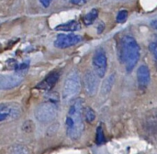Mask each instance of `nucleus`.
I'll list each match as a JSON object with an SVG mask.
<instances>
[{"instance_id": "10", "label": "nucleus", "mask_w": 157, "mask_h": 154, "mask_svg": "<svg viewBox=\"0 0 157 154\" xmlns=\"http://www.w3.org/2000/svg\"><path fill=\"white\" fill-rule=\"evenodd\" d=\"M61 76V72L60 71H53L50 73L42 81H40L36 88L39 90H43V91H50L52 90L54 85L57 84Z\"/></svg>"}, {"instance_id": "19", "label": "nucleus", "mask_w": 157, "mask_h": 154, "mask_svg": "<svg viewBox=\"0 0 157 154\" xmlns=\"http://www.w3.org/2000/svg\"><path fill=\"white\" fill-rule=\"evenodd\" d=\"M39 1L43 7H49L52 3V0H39Z\"/></svg>"}, {"instance_id": "14", "label": "nucleus", "mask_w": 157, "mask_h": 154, "mask_svg": "<svg viewBox=\"0 0 157 154\" xmlns=\"http://www.w3.org/2000/svg\"><path fill=\"white\" fill-rule=\"evenodd\" d=\"M84 118L88 123H93L96 119V114L95 111L91 107H86L84 109Z\"/></svg>"}, {"instance_id": "20", "label": "nucleus", "mask_w": 157, "mask_h": 154, "mask_svg": "<svg viewBox=\"0 0 157 154\" xmlns=\"http://www.w3.org/2000/svg\"><path fill=\"white\" fill-rule=\"evenodd\" d=\"M153 26H154V28H155L157 30V20H155V21H154V22H153Z\"/></svg>"}, {"instance_id": "11", "label": "nucleus", "mask_w": 157, "mask_h": 154, "mask_svg": "<svg viewBox=\"0 0 157 154\" xmlns=\"http://www.w3.org/2000/svg\"><path fill=\"white\" fill-rule=\"evenodd\" d=\"M137 82L139 88L144 90L148 87L151 82V73L148 66L143 64L137 70Z\"/></svg>"}, {"instance_id": "7", "label": "nucleus", "mask_w": 157, "mask_h": 154, "mask_svg": "<svg viewBox=\"0 0 157 154\" xmlns=\"http://www.w3.org/2000/svg\"><path fill=\"white\" fill-rule=\"evenodd\" d=\"M24 73L16 72L9 74H2L0 77V88L2 90H10L17 87L24 80Z\"/></svg>"}, {"instance_id": "17", "label": "nucleus", "mask_w": 157, "mask_h": 154, "mask_svg": "<svg viewBox=\"0 0 157 154\" xmlns=\"http://www.w3.org/2000/svg\"><path fill=\"white\" fill-rule=\"evenodd\" d=\"M149 51L157 63V40H154L149 44Z\"/></svg>"}, {"instance_id": "16", "label": "nucleus", "mask_w": 157, "mask_h": 154, "mask_svg": "<svg viewBox=\"0 0 157 154\" xmlns=\"http://www.w3.org/2000/svg\"><path fill=\"white\" fill-rule=\"evenodd\" d=\"M105 141V137H104V132H103V129L101 126H98L97 129V135H96V142L98 144H102Z\"/></svg>"}, {"instance_id": "13", "label": "nucleus", "mask_w": 157, "mask_h": 154, "mask_svg": "<svg viewBox=\"0 0 157 154\" xmlns=\"http://www.w3.org/2000/svg\"><path fill=\"white\" fill-rule=\"evenodd\" d=\"M98 17V10L97 8H93L84 16L83 22L86 26H90L97 20Z\"/></svg>"}, {"instance_id": "2", "label": "nucleus", "mask_w": 157, "mask_h": 154, "mask_svg": "<svg viewBox=\"0 0 157 154\" xmlns=\"http://www.w3.org/2000/svg\"><path fill=\"white\" fill-rule=\"evenodd\" d=\"M140 47L132 36H125L120 42L119 56L128 73L132 72L140 60Z\"/></svg>"}, {"instance_id": "12", "label": "nucleus", "mask_w": 157, "mask_h": 154, "mask_svg": "<svg viewBox=\"0 0 157 154\" xmlns=\"http://www.w3.org/2000/svg\"><path fill=\"white\" fill-rule=\"evenodd\" d=\"M78 29H80V24L76 20H71L60 24L55 28V30L63 31V32H74V31H77Z\"/></svg>"}, {"instance_id": "1", "label": "nucleus", "mask_w": 157, "mask_h": 154, "mask_svg": "<svg viewBox=\"0 0 157 154\" xmlns=\"http://www.w3.org/2000/svg\"><path fill=\"white\" fill-rule=\"evenodd\" d=\"M84 106L83 100L80 98L75 99L71 104L66 119L65 129L68 137L73 140H78L84 132Z\"/></svg>"}, {"instance_id": "4", "label": "nucleus", "mask_w": 157, "mask_h": 154, "mask_svg": "<svg viewBox=\"0 0 157 154\" xmlns=\"http://www.w3.org/2000/svg\"><path fill=\"white\" fill-rule=\"evenodd\" d=\"M58 115L57 104L53 101L41 103L35 110V118L42 124L52 122Z\"/></svg>"}, {"instance_id": "18", "label": "nucleus", "mask_w": 157, "mask_h": 154, "mask_svg": "<svg viewBox=\"0 0 157 154\" xmlns=\"http://www.w3.org/2000/svg\"><path fill=\"white\" fill-rule=\"evenodd\" d=\"M87 1L88 0H70V2L73 5H75V6H83L85 4H86Z\"/></svg>"}, {"instance_id": "3", "label": "nucleus", "mask_w": 157, "mask_h": 154, "mask_svg": "<svg viewBox=\"0 0 157 154\" xmlns=\"http://www.w3.org/2000/svg\"><path fill=\"white\" fill-rule=\"evenodd\" d=\"M81 89V79L79 73L74 69L72 70L63 84V99L64 101H70L80 92Z\"/></svg>"}, {"instance_id": "9", "label": "nucleus", "mask_w": 157, "mask_h": 154, "mask_svg": "<svg viewBox=\"0 0 157 154\" xmlns=\"http://www.w3.org/2000/svg\"><path fill=\"white\" fill-rule=\"evenodd\" d=\"M84 87L88 96H95L99 85V77L95 72L88 71L84 75Z\"/></svg>"}, {"instance_id": "5", "label": "nucleus", "mask_w": 157, "mask_h": 154, "mask_svg": "<svg viewBox=\"0 0 157 154\" xmlns=\"http://www.w3.org/2000/svg\"><path fill=\"white\" fill-rule=\"evenodd\" d=\"M92 65L94 72L99 78H103L106 75L108 71V57L104 49L99 48L96 50L92 58Z\"/></svg>"}, {"instance_id": "8", "label": "nucleus", "mask_w": 157, "mask_h": 154, "mask_svg": "<svg viewBox=\"0 0 157 154\" xmlns=\"http://www.w3.org/2000/svg\"><path fill=\"white\" fill-rule=\"evenodd\" d=\"M82 40V37L74 33H62L57 35L54 39V46L58 49H66L78 44Z\"/></svg>"}, {"instance_id": "15", "label": "nucleus", "mask_w": 157, "mask_h": 154, "mask_svg": "<svg viewBox=\"0 0 157 154\" xmlns=\"http://www.w3.org/2000/svg\"><path fill=\"white\" fill-rule=\"evenodd\" d=\"M128 17H129L128 11H127L126 9H121V10H120V11L118 12V14H117L116 21H117L118 23H121H121H123V22H125V21L127 20Z\"/></svg>"}, {"instance_id": "6", "label": "nucleus", "mask_w": 157, "mask_h": 154, "mask_svg": "<svg viewBox=\"0 0 157 154\" xmlns=\"http://www.w3.org/2000/svg\"><path fill=\"white\" fill-rule=\"evenodd\" d=\"M21 114V107L17 103H2L0 106V122L13 120Z\"/></svg>"}]
</instances>
